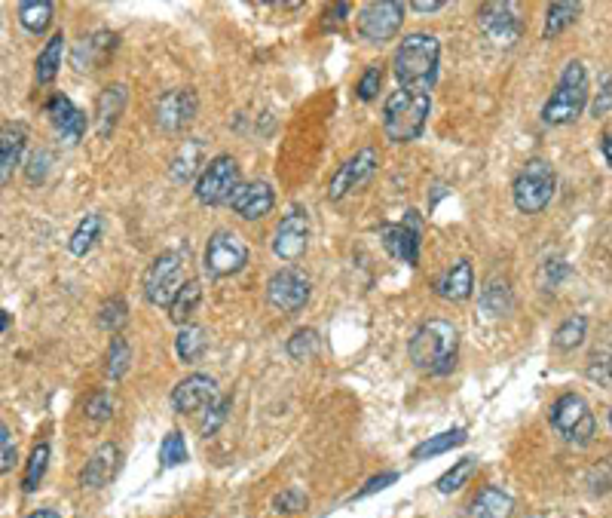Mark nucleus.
Listing matches in <instances>:
<instances>
[{"mask_svg":"<svg viewBox=\"0 0 612 518\" xmlns=\"http://www.w3.org/2000/svg\"><path fill=\"white\" fill-rule=\"evenodd\" d=\"M184 264L187 258L181 252H163L150 261L144 273V298L153 307H172L178 292L187 286L184 282Z\"/></svg>","mask_w":612,"mask_h":518,"instance_id":"0eeeda50","label":"nucleus"},{"mask_svg":"<svg viewBox=\"0 0 612 518\" xmlns=\"http://www.w3.org/2000/svg\"><path fill=\"white\" fill-rule=\"evenodd\" d=\"M221 399V390L209 374H190L172 390V408L178 414H193L199 408H209Z\"/></svg>","mask_w":612,"mask_h":518,"instance_id":"f3484780","label":"nucleus"},{"mask_svg":"<svg viewBox=\"0 0 612 518\" xmlns=\"http://www.w3.org/2000/svg\"><path fill=\"white\" fill-rule=\"evenodd\" d=\"M239 184H242L239 163L230 154H218L215 160H209V166L202 169V175L196 178V200L202 206L230 203L233 194L239 191Z\"/></svg>","mask_w":612,"mask_h":518,"instance_id":"6e6552de","label":"nucleus"},{"mask_svg":"<svg viewBox=\"0 0 612 518\" xmlns=\"http://www.w3.org/2000/svg\"><path fill=\"white\" fill-rule=\"evenodd\" d=\"M46 114H49V120H53V126L59 129V135L68 141V145H77V141L83 138V132H86V114L68 99V96H53L46 102Z\"/></svg>","mask_w":612,"mask_h":518,"instance_id":"6ab92c4d","label":"nucleus"},{"mask_svg":"<svg viewBox=\"0 0 612 518\" xmlns=\"http://www.w3.org/2000/svg\"><path fill=\"white\" fill-rule=\"evenodd\" d=\"M548 420L551 427L564 436L570 445L576 448H585L594 442V433H597V420L588 408V402L579 396V393H564L557 396L551 411H548Z\"/></svg>","mask_w":612,"mask_h":518,"instance_id":"39448f33","label":"nucleus"},{"mask_svg":"<svg viewBox=\"0 0 612 518\" xmlns=\"http://www.w3.org/2000/svg\"><path fill=\"white\" fill-rule=\"evenodd\" d=\"M609 108H612V80L606 77V83H603V96H597V102H594L591 114H594V117H603Z\"/></svg>","mask_w":612,"mask_h":518,"instance_id":"603ef678","label":"nucleus"},{"mask_svg":"<svg viewBox=\"0 0 612 518\" xmlns=\"http://www.w3.org/2000/svg\"><path fill=\"white\" fill-rule=\"evenodd\" d=\"M609 423H612V411H609Z\"/></svg>","mask_w":612,"mask_h":518,"instance_id":"13d9d810","label":"nucleus"},{"mask_svg":"<svg viewBox=\"0 0 612 518\" xmlns=\"http://www.w3.org/2000/svg\"><path fill=\"white\" fill-rule=\"evenodd\" d=\"M585 332H588V319L582 313L567 316L564 322L557 325V332H554V347L560 353H570V350H576L585 341Z\"/></svg>","mask_w":612,"mask_h":518,"instance_id":"c756f323","label":"nucleus"},{"mask_svg":"<svg viewBox=\"0 0 612 518\" xmlns=\"http://www.w3.org/2000/svg\"><path fill=\"white\" fill-rule=\"evenodd\" d=\"M481 307L490 313V316H505V313H512L515 307V298H512V289H508V282L493 276L484 292H481Z\"/></svg>","mask_w":612,"mask_h":518,"instance_id":"cd10ccee","label":"nucleus"},{"mask_svg":"<svg viewBox=\"0 0 612 518\" xmlns=\"http://www.w3.org/2000/svg\"><path fill=\"white\" fill-rule=\"evenodd\" d=\"M316 353H319V332H316V328H297V332L288 338V356L291 359L306 362Z\"/></svg>","mask_w":612,"mask_h":518,"instance_id":"58836bf2","label":"nucleus"},{"mask_svg":"<svg viewBox=\"0 0 612 518\" xmlns=\"http://www.w3.org/2000/svg\"><path fill=\"white\" fill-rule=\"evenodd\" d=\"M28 518H62V515H59L56 509H34Z\"/></svg>","mask_w":612,"mask_h":518,"instance_id":"6e6d98bb","label":"nucleus"},{"mask_svg":"<svg viewBox=\"0 0 612 518\" xmlns=\"http://www.w3.org/2000/svg\"><path fill=\"white\" fill-rule=\"evenodd\" d=\"M420 237H423V224H420V215H417V212H407L404 224H386V227L380 230L383 249H386L395 261L411 264V267L420 264Z\"/></svg>","mask_w":612,"mask_h":518,"instance_id":"ddd939ff","label":"nucleus"},{"mask_svg":"<svg viewBox=\"0 0 612 518\" xmlns=\"http://www.w3.org/2000/svg\"><path fill=\"white\" fill-rule=\"evenodd\" d=\"M53 13L56 7L49 0H25V4H19V22L28 34H43L53 22Z\"/></svg>","mask_w":612,"mask_h":518,"instance_id":"c85d7f7f","label":"nucleus"},{"mask_svg":"<svg viewBox=\"0 0 612 518\" xmlns=\"http://www.w3.org/2000/svg\"><path fill=\"white\" fill-rule=\"evenodd\" d=\"M392 482H398V473H383V476H374L362 491H355V500H362V497H368V494H377V491H383V488H389Z\"/></svg>","mask_w":612,"mask_h":518,"instance_id":"3c124183","label":"nucleus"},{"mask_svg":"<svg viewBox=\"0 0 612 518\" xmlns=\"http://www.w3.org/2000/svg\"><path fill=\"white\" fill-rule=\"evenodd\" d=\"M199 99L193 89H169L157 102V126L163 132H181L196 120Z\"/></svg>","mask_w":612,"mask_h":518,"instance_id":"dca6fc26","label":"nucleus"},{"mask_svg":"<svg viewBox=\"0 0 612 518\" xmlns=\"http://www.w3.org/2000/svg\"><path fill=\"white\" fill-rule=\"evenodd\" d=\"M86 417L95 420V423L111 420V417H114V399H111V393H95V396H89V402H86Z\"/></svg>","mask_w":612,"mask_h":518,"instance_id":"de8ad7c7","label":"nucleus"},{"mask_svg":"<svg viewBox=\"0 0 612 518\" xmlns=\"http://www.w3.org/2000/svg\"><path fill=\"white\" fill-rule=\"evenodd\" d=\"M478 25H481L484 37L493 46H515L518 37H521L515 4H499V0H493V4H484L478 10Z\"/></svg>","mask_w":612,"mask_h":518,"instance_id":"2eb2a0df","label":"nucleus"},{"mask_svg":"<svg viewBox=\"0 0 612 518\" xmlns=\"http://www.w3.org/2000/svg\"><path fill=\"white\" fill-rule=\"evenodd\" d=\"M564 276H567V264L560 261V258H548V261L542 264V270H539V286H542L545 292H554Z\"/></svg>","mask_w":612,"mask_h":518,"instance_id":"a18cd8bd","label":"nucleus"},{"mask_svg":"<svg viewBox=\"0 0 612 518\" xmlns=\"http://www.w3.org/2000/svg\"><path fill=\"white\" fill-rule=\"evenodd\" d=\"M306 246H310V218H306V212L294 209L273 230V252L279 261H297Z\"/></svg>","mask_w":612,"mask_h":518,"instance_id":"4468645a","label":"nucleus"},{"mask_svg":"<svg viewBox=\"0 0 612 518\" xmlns=\"http://www.w3.org/2000/svg\"><path fill=\"white\" fill-rule=\"evenodd\" d=\"M4 335H10V313L4 310Z\"/></svg>","mask_w":612,"mask_h":518,"instance_id":"4d7b16f0","label":"nucleus"},{"mask_svg":"<svg viewBox=\"0 0 612 518\" xmlns=\"http://www.w3.org/2000/svg\"><path fill=\"white\" fill-rule=\"evenodd\" d=\"M466 430H447L441 436H429L426 442H420L414 448V460H426V457H438V454H447L459 445H466Z\"/></svg>","mask_w":612,"mask_h":518,"instance_id":"473e14b6","label":"nucleus"},{"mask_svg":"<svg viewBox=\"0 0 612 518\" xmlns=\"http://www.w3.org/2000/svg\"><path fill=\"white\" fill-rule=\"evenodd\" d=\"M588 378L597 381L600 387L612 390V335L594 347V353L588 359Z\"/></svg>","mask_w":612,"mask_h":518,"instance_id":"c9c22d12","label":"nucleus"},{"mask_svg":"<svg viewBox=\"0 0 612 518\" xmlns=\"http://www.w3.org/2000/svg\"><path fill=\"white\" fill-rule=\"evenodd\" d=\"M98 237H101V215H86V218L77 224V230L71 233V240H68L71 255L83 258L86 252H92V249H95Z\"/></svg>","mask_w":612,"mask_h":518,"instance_id":"2f4dec72","label":"nucleus"},{"mask_svg":"<svg viewBox=\"0 0 612 518\" xmlns=\"http://www.w3.org/2000/svg\"><path fill=\"white\" fill-rule=\"evenodd\" d=\"M98 322H101V328H108V332H120V328L129 322V307H126V301H123V298L105 301V304H101V310H98Z\"/></svg>","mask_w":612,"mask_h":518,"instance_id":"ea45409f","label":"nucleus"},{"mask_svg":"<svg viewBox=\"0 0 612 518\" xmlns=\"http://www.w3.org/2000/svg\"><path fill=\"white\" fill-rule=\"evenodd\" d=\"M377 166H380V151H377V148L368 145V148H362V151H355V154L334 172V178H331V184H328V200L337 203V200H343V197L352 194V191H362V187L374 178Z\"/></svg>","mask_w":612,"mask_h":518,"instance_id":"9d476101","label":"nucleus"},{"mask_svg":"<svg viewBox=\"0 0 612 518\" xmlns=\"http://www.w3.org/2000/svg\"><path fill=\"white\" fill-rule=\"evenodd\" d=\"M438 59H441L438 37L414 31L398 43V50L392 56V68H395V77L404 89L432 92V86L438 80Z\"/></svg>","mask_w":612,"mask_h":518,"instance_id":"f257e3e1","label":"nucleus"},{"mask_svg":"<svg viewBox=\"0 0 612 518\" xmlns=\"http://www.w3.org/2000/svg\"><path fill=\"white\" fill-rule=\"evenodd\" d=\"M475 466H478L475 457H463L453 469H447V473L435 482V491H438V494H453V491H459V488H463V485L472 479Z\"/></svg>","mask_w":612,"mask_h":518,"instance_id":"e433bc0d","label":"nucleus"},{"mask_svg":"<svg viewBox=\"0 0 612 518\" xmlns=\"http://www.w3.org/2000/svg\"><path fill=\"white\" fill-rule=\"evenodd\" d=\"M579 13H582L579 4H551V7L545 10V28H542V37L551 40V37H557L560 31H567L570 25H576Z\"/></svg>","mask_w":612,"mask_h":518,"instance_id":"f704fd0d","label":"nucleus"},{"mask_svg":"<svg viewBox=\"0 0 612 518\" xmlns=\"http://www.w3.org/2000/svg\"><path fill=\"white\" fill-rule=\"evenodd\" d=\"M404 22V4L398 0H371L359 13V34L368 43H386Z\"/></svg>","mask_w":612,"mask_h":518,"instance_id":"9b49d317","label":"nucleus"},{"mask_svg":"<svg viewBox=\"0 0 612 518\" xmlns=\"http://www.w3.org/2000/svg\"><path fill=\"white\" fill-rule=\"evenodd\" d=\"M184 460H187V442H184V436L178 430H172L160 445V466L172 469V466H178Z\"/></svg>","mask_w":612,"mask_h":518,"instance_id":"a19ab883","label":"nucleus"},{"mask_svg":"<svg viewBox=\"0 0 612 518\" xmlns=\"http://www.w3.org/2000/svg\"><path fill=\"white\" fill-rule=\"evenodd\" d=\"M230 206L245 221H261V218H267L273 212L276 194H273V187L267 181H245V184H239V191L233 194Z\"/></svg>","mask_w":612,"mask_h":518,"instance_id":"a211bd4d","label":"nucleus"},{"mask_svg":"<svg viewBox=\"0 0 612 518\" xmlns=\"http://www.w3.org/2000/svg\"><path fill=\"white\" fill-rule=\"evenodd\" d=\"M245 261H248V246L236 230H215L206 243V252H202V267L215 279L239 273Z\"/></svg>","mask_w":612,"mask_h":518,"instance_id":"1a4fd4ad","label":"nucleus"},{"mask_svg":"<svg viewBox=\"0 0 612 518\" xmlns=\"http://www.w3.org/2000/svg\"><path fill=\"white\" fill-rule=\"evenodd\" d=\"M199 166H209L206 163V145H202L199 138H187L184 145L178 148V154L172 157V166H169V175L175 184H187L193 181V175L199 172ZM202 175V172H199Z\"/></svg>","mask_w":612,"mask_h":518,"instance_id":"b1692460","label":"nucleus"},{"mask_svg":"<svg viewBox=\"0 0 612 518\" xmlns=\"http://www.w3.org/2000/svg\"><path fill=\"white\" fill-rule=\"evenodd\" d=\"M114 43H117V34H111V31H95L92 37L80 40L77 53H74L77 71H95L101 62L114 53Z\"/></svg>","mask_w":612,"mask_h":518,"instance_id":"5701e85b","label":"nucleus"},{"mask_svg":"<svg viewBox=\"0 0 612 518\" xmlns=\"http://www.w3.org/2000/svg\"><path fill=\"white\" fill-rule=\"evenodd\" d=\"M459 350V332L447 319H429L423 322L411 338V362L426 374H450L456 365Z\"/></svg>","mask_w":612,"mask_h":518,"instance_id":"f03ea898","label":"nucleus"},{"mask_svg":"<svg viewBox=\"0 0 612 518\" xmlns=\"http://www.w3.org/2000/svg\"><path fill=\"white\" fill-rule=\"evenodd\" d=\"M588 105V71L582 62H567L564 74L557 80V89L551 99L542 105V123L545 126H570L582 117Z\"/></svg>","mask_w":612,"mask_h":518,"instance_id":"20e7f679","label":"nucleus"},{"mask_svg":"<svg viewBox=\"0 0 612 518\" xmlns=\"http://www.w3.org/2000/svg\"><path fill=\"white\" fill-rule=\"evenodd\" d=\"M62 59H65V34L56 31L53 37H49V43L40 50V56H37L34 74H37V83H40V86H46V83L56 80V74H59V68H62Z\"/></svg>","mask_w":612,"mask_h":518,"instance_id":"bb28decb","label":"nucleus"},{"mask_svg":"<svg viewBox=\"0 0 612 518\" xmlns=\"http://www.w3.org/2000/svg\"><path fill=\"white\" fill-rule=\"evenodd\" d=\"M25 138H28V132H25L22 123L4 126V138H0V181H4V184H10L13 169H16L19 160H22Z\"/></svg>","mask_w":612,"mask_h":518,"instance_id":"a878e982","label":"nucleus"},{"mask_svg":"<svg viewBox=\"0 0 612 518\" xmlns=\"http://www.w3.org/2000/svg\"><path fill=\"white\" fill-rule=\"evenodd\" d=\"M600 151H603V157H606V163L612 166V132H606V135L600 138Z\"/></svg>","mask_w":612,"mask_h":518,"instance_id":"5fc2aeb1","label":"nucleus"},{"mask_svg":"<svg viewBox=\"0 0 612 518\" xmlns=\"http://www.w3.org/2000/svg\"><path fill=\"white\" fill-rule=\"evenodd\" d=\"M554 191H557V175L545 160H530L512 184L515 206L524 215H539L554 200Z\"/></svg>","mask_w":612,"mask_h":518,"instance_id":"423d86ee","label":"nucleus"},{"mask_svg":"<svg viewBox=\"0 0 612 518\" xmlns=\"http://www.w3.org/2000/svg\"><path fill=\"white\" fill-rule=\"evenodd\" d=\"M230 405H233V399H227V396H221L215 405H209V408H206V417H202V423H199V433L206 436V439L215 436V433L221 430V423L227 420Z\"/></svg>","mask_w":612,"mask_h":518,"instance_id":"79ce46f5","label":"nucleus"},{"mask_svg":"<svg viewBox=\"0 0 612 518\" xmlns=\"http://www.w3.org/2000/svg\"><path fill=\"white\" fill-rule=\"evenodd\" d=\"M123 108H126V86L123 83H114V86L101 89L98 105H95V132H98L101 141L111 138V132L117 129Z\"/></svg>","mask_w":612,"mask_h":518,"instance_id":"4be33fe9","label":"nucleus"},{"mask_svg":"<svg viewBox=\"0 0 612 518\" xmlns=\"http://www.w3.org/2000/svg\"><path fill=\"white\" fill-rule=\"evenodd\" d=\"M515 512V500L508 491L487 485L478 491V497L472 500V518H512Z\"/></svg>","mask_w":612,"mask_h":518,"instance_id":"393cba45","label":"nucleus"},{"mask_svg":"<svg viewBox=\"0 0 612 518\" xmlns=\"http://www.w3.org/2000/svg\"><path fill=\"white\" fill-rule=\"evenodd\" d=\"M0 454H4V460H0V469L10 473V469L16 466V445H13V433H10L7 423L0 427Z\"/></svg>","mask_w":612,"mask_h":518,"instance_id":"09e8293b","label":"nucleus"},{"mask_svg":"<svg viewBox=\"0 0 612 518\" xmlns=\"http://www.w3.org/2000/svg\"><path fill=\"white\" fill-rule=\"evenodd\" d=\"M46 169H49V154L46 151H34L28 157V181L31 184H40L46 178Z\"/></svg>","mask_w":612,"mask_h":518,"instance_id":"8fccbe9b","label":"nucleus"},{"mask_svg":"<svg viewBox=\"0 0 612 518\" xmlns=\"http://www.w3.org/2000/svg\"><path fill=\"white\" fill-rule=\"evenodd\" d=\"M132 362V350L123 338H114L111 341V353H108V374H111V381H120L126 368Z\"/></svg>","mask_w":612,"mask_h":518,"instance_id":"37998d69","label":"nucleus"},{"mask_svg":"<svg viewBox=\"0 0 612 518\" xmlns=\"http://www.w3.org/2000/svg\"><path fill=\"white\" fill-rule=\"evenodd\" d=\"M46 466H49V445H46V442H40V445L31 451L28 466H25V479H22V491H25V494H31V491H37V488H40L43 473H46Z\"/></svg>","mask_w":612,"mask_h":518,"instance_id":"4c0bfd02","label":"nucleus"},{"mask_svg":"<svg viewBox=\"0 0 612 518\" xmlns=\"http://www.w3.org/2000/svg\"><path fill=\"white\" fill-rule=\"evenodd\" d=\"M120 448L114 442L108 445H101L83 466V473H80V485L83 488H105L114 476H117V469H120Z\"/></svg>","mask_w":612,"mask_h":518,"instance_id":"aec40b11","label":"nucleus"},{"mask_svg":"<svg viewBox=\"0 0 612 518\" xmlns=\"http://www.w3.org/2000/svg\"><path fill=\"white\" fill-rule=\"evenodd\" d=\"M475 292V270L469 261H456L435 279V295L444 301H469Z\"/></svg>","mask_w":612,"mask_h":518,"instance_id":"412c9836","label":"nucleus"},{"mask_svg":"<svg viewBox=\"0 0 612 518\" xmlns=\"http://www.w3.org/2000/svg\"><path fill=\"white\" fill-rule=\"evenodd\" d=\"M273 506H276L279 515H297V512L306 509V497H303L300 488H285L282 494H276Z\"/></svg>","mask_w":612,"mask_h":518,"instance_id":"49530a36","label":"nucleus"},{"mask_svg":"<svg viewBox=\"0 0 612 518\" xmlns=\"http://www.w3.org/2000/svg\"><path fill=\"white\" fill-rule=\"evenodd\" d=\"M175 350L181 356V362L193 365L202 353H206V328L202 325H184L178 338H175Z\"/></svg>","mask_w":612,"mask_h":518,"instance_id":"7c9ffc66","label":"nucleus"},{"mask_svg":"<svg viewBox=\"0 0 612 518\" xmlns=\"http://www.w3.org/2000/svg\"><path fill=\"white\" fill-rule=\"evenodd\" d=\"M202 301V286L196 279H187V286L178 292V298L172 301V307H169V319L175 322V325H190L187 319L193 316V310H196V304Z\"/></svg>","mask_w":612,"mask_h":518,"instance_id":"72a5a7b5","label":"nucleus"},{"mask_svg":"<svg viewBox=\"0 0 612 518\" xmlns=\"http://www.w3.org/2000/svg\"><path fill=\"white\" fill-rule=\"evenodd\" d=\"M313 295V286H310V279H306L303 273L297 270H279L270 276L267 282V301L273 310L279 313H300L306 307V301H310Z\"/></svg>","mask_w":612,"mask_h":518,"instance_id":"f8f14e48","label":"nucleus"},{"mask_svg":"<svg viewBox=\"0 0 612 518\" xmlns=\"http://www.w3.org/2000/svg\"><path fill=\"white\" fill-rule=\"evenodd\" d=\"M411 10H417V13H438V10H444V0H414Z\"/></svg>","mask_w":612,"mask_h":518,"instance_id":"864d4df0","label":"nucleus"},{"mask_svg":"<svg viewBox=\"0 0 612 518\" xmlns=\"http://www.w3.org/2000/svg\"><path fill=\"white\" fill-rule=\"evenodd\" d=\"M380 86H383V65H368L359 86H355V96L362 102H374L380 96Z\"/></svg>","mask_w":612,"mask_h":518,"instance_id":"c03bdc74","label":"nucleus"},{"mask_svg":"<svg viewBox=\"0 0 612 518\" xmlns=\"http://www.w3.org/2000/svg\"><path fill=\"white\" fill-rule=\"evenodd\" d=\"M432 111V96L420 89H404L398 86L383 105V135L395 145H407L417 141L426 129Z\"/></svg>","mask_w":612,"mask_h":518,"instance_id":"7ed1b4c3","label":"nucleus"}]
</instances>
